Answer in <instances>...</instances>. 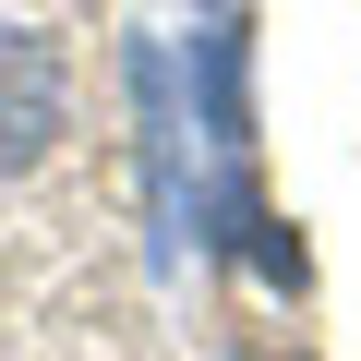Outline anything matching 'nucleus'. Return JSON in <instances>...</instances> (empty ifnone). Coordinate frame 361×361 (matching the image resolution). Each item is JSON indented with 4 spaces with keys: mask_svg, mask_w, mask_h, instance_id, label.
Wrapping results in <instances>:
<instances>
[{
    "mask_svg": "<svg viewBox=\"0 0 361 361\" xmlns=\"http://www.w3.org/2000/svg\"><path fill=\"white\" fill-rule=\"evenodd\" d=\"M61 121H73L61 49H49L37 25H0V180H13V169H37V157L61 145Z\"/></svg>",
    "mask_w": 361,
    "mask_h": 361,
    "instance_id": "obj_1",
    "label": "nucleus"
},
{
    "mask_svg": "<svg viewBox=\"0 0 361 361\" xmlns=\"http://www.w3.org/2000/svg\"><path fill=\"white\" fill-rule=\"evenodd\" d=\"M193 85H205L217 157H241V145H253V25H205V37H193Z\"/></svg>",
    "mask_w": 361,
    "mask_h": 361,
    "instance_id": "obj_2",
    "label": "nucleus"
},
{
    "mask_svg": "<svg viewBox=\"0 0 361 361\" xmlns=\"http://www.w3.org/2000/svg\"><path fill=\"white\" fill-rule=\"evenodd\" d=\"M133 97H145V169H157V253L180 241V133H169V61L133 49Z\"/></svg>",
    "mask_w": 361,
    "mask_h": 361,
    "instance_id": "obj_3",
    "label": "nucleus"
}]
</instances>
